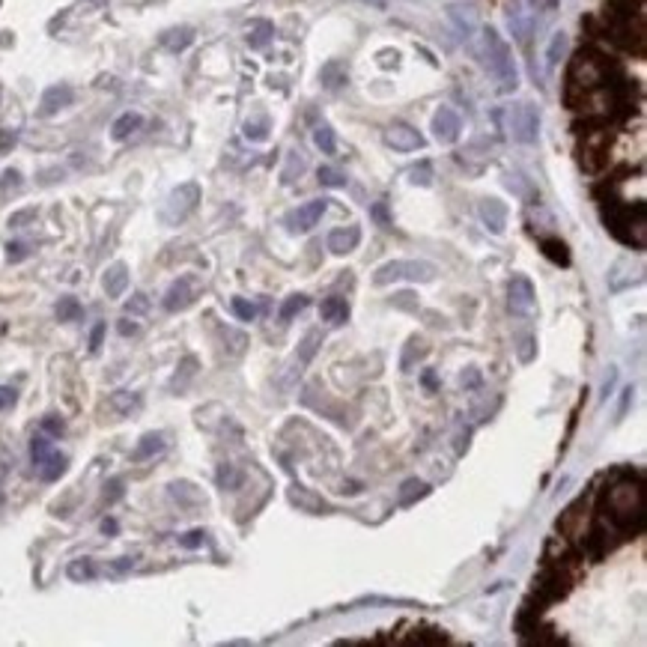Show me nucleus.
Returning <instances> with one entry per match:
<instances>
[{"label":"nucleus","mask_w":647,"mask_h":647,"mask_svg":"<svg viewBox=\"0 0 647 647\" xmlns=\"http://www.w3.org/2000/svg\"><path fill=\"white\" fill-rule=\"evenodd\" d=\"M484 63L489 75L498 81L501 93H513L519 87V72H516V60H513V51L501 33L495 27H484Z\"/></svg>","instance_id":"1"},{"label":"nucleus","mask_w":647,"mask_h":647,"mask_svg":"<svg viewBox=\"0 0 647 647\" xmlns=\"http://www.w3.org/2000/svg\"><path fill=\"white\" fill-rule=\"evenodd\" d=\"M606 504H609L611 522H615V525H620L623 531L641 525V516H644L641 484H632V481L615 484V486L609 489V495H606Z\"/></svg>","instance_id":"2"},{"label":"nucleus","mask_w":647,"mask_h":647,"mask_svg":"<svg viewBox=\"0 0 647 647\" xmlns=\"http://www.w3.org/2000/svg\"><path fill=\"white\" fill-rule=\"evenodd\" d=\"M606 224L609 230L615 233L620 242L635 245V248H644V227H647V218H644V203L639 206H611L606 212Z\"/></svg>","instance_id":"3"},{"label":"nucleus","mask_w":647,"mask_h":647,"mask_svg":"<svg viewBox=\"0 0 647 647\" xmlns=\"http://www.w3.org/2000/svg\"><path fill=\"white\" fill-rule=\"evenodd\" d=\"M439 275V269L427 260H391L385 266H379L373 272V284L376 286H388L397 281H412V284H427Z\"/></svg>","instance_id":"4"},{"label":"nucleus","mask_w":647,"mask_h":647,"mask_svg":"<svg viewBox=\"0 0 647 647\" xmlns=\"http://www.w3.org/2000/svg\"><path fill=\"white\" fill-rule=\"evenodd\" d=\"M507 131L516 143H537L540 138V110L531 102H516L507 108Z\"/></svg>","instance_id":"5"},{"label":"nucleus","mask_w":647,"mask_h":647,"mask_svg":"<svg viewBox=\"0 0 647 647\" xmlns=\"http://www.w3.org/2000/svg\"><path fill=\"white\" fill-rule=\"evenodd\" d=\"M534 305H537V296H534V284L525 275H516L507 286V307L513 317H531Z\"/></svg>","instance_id":"6"},{"label":"nucleus","mask_w":647,"mask_h":647,"mask_svg":"<svg viewBox=\"0 0 647 647\" xmlns=\"http://www.w3.org/2000/svg\"><path fill=\"white\" fill-rule=\"evenodd\" d=\"M326 209H328V200H310V203H301L298 209L286 212L284 224L289 227V233H310L319 224V218L326 215Z\"/></svg>","instance_id":"7"},{"label":"nucleus","mask_w":647,"mask_h":647,"mask_svg":"<svg viewBox=\"0 0 647 647\" xmlns=\"http://www.w3.org/2000/svg\"><path fill=\"white\" fill-rule=\"evenodd\" d=\"M385 143L397 152H415L423 147V135L418 129L406 126V122H394V126L385 129Z\"/></svg>","instance_id":"8"},{"label":"nucleus","mask_w":647,"mask_h":647,"mask_svg":"<svg viewBox=\"0 0 647 647\" xmlns=\"http://www.w3.org/2000/svg\"><path fill=\"white\" fill-rule=\"evenodd\" d=\"M463 131V119L453 108H439L436 117H432V135H436L439 143H456Z\"/></svg>","instance_id":"9"},{"label":"nucleus","mask_w":647,"mask_h":647,"mask_svg":"<svg viewBox=\"0 0 647 647\" xmlns=\"http://www.w3.org/2000/svg\"><path fill=\"white\" fill-rule=\"evenodd\" d=\"M481 221L486 224V230L489 233H495V236H501L504 233V227H507V206L501 203L498 197H486V200H481Z\"/></svg>","instance_id":"10"},{"label":"nucleus","mask_w":647,"mask_h":647,"mask_svg":"<svg viewBox=\"0 0 647 647\" xmlns=\"http://www.w3.org/2000/svg\"><path fill=\"white\" fill-rule=\"evenodd\" d=\"M194 301V286H191V277H180V281H173L170 289L164 293V310H170V314H176V310H185L188 305Z\"/></svg>","instance_id":"11"},{"label":"nucleus","mask_w":647,"mask_h":647,"mask_svg":"<svg viewBox=\"0 0 647 647\" xmlns=\"http://www.w3.org/2000/svg\"><path fill=\"white\" fill-rule=\"evenodd\" d=\"M567 588H570V582H567V579L558 573V570H543L537 579H534V590H537L543 599H558V597H564Z\"/></svg>","instance_id":"12"},{"label":"nucleus","mask_w":647,"mask_h":647,"mask_svg":"<svg viewBox=\"0 0 647 647\" xmlns=\"http://www.w3.org/2000/svg\"><path fill=\"white\" fill-rule=\"evenodd\" d=\"M358 242H361V227H337L328 233V251L337 256L352 254L358 248Z\"/></svg>","instance_id":"13"},{"label":"nucleus","mask_w":647,"mask_h":647,"mask_svg":"<svg viewBox=\"0 0 647 647\" xmlns=\"http://www.w3.org/2000/svg\"><path fill=\"white\" fill-rule=\"evenodd\" d=\"M102 286H105V293L110 298H119L122 293H126V286H129V269L122 263H114L110 269L105 272L102 277Z\"/></svg>","instance_id":"14"},{"label":"nucleus","mask_w":647,"mask_h":647,"mask_svg":"<svg viewBox=\"0 0 647 647\" xmlns=\"http://www.w3.org/2000/svg\"><path fill=\"white\" fill-rule=\"evenodd\" d=\"M197 197H200L197 185H185V188H180V191L173 194V200H170V206H173V212H170V221H182V218L188 215V212L194 209Z\"/></svg>","instance_id":"15"},{"label":"nucleus","mask_w":647,"mask_h":647,"mask_svg":"<svg viewBox=\"0 0 647 647\" xmlns=\"http://www.w3.org/2000/svg\"><path fill=\"white\" fill-rule=\"evenodd\" d=\"M319 317L331 322V326H343V322L349 319V305H347V298H340V296H331L322 301V307H319Z\"/></svg>","instance_id":"16"},{"label":"nucleus","mask_w":647,"mask_h":647,"mask_svg":"<svg viewBox=\"0 0 647 647\" xmlns=\"http://www.w3.org/2000/svg\"><path fill=\"white\" fill-rule=\"evenodd\" d=\"M161 451H164V436H161V432H150V436H143L138 442V448H135V453H131V460L143 463V460H150V456L161 453Z\"/></svg>","instance_id":"17"},{"label":"nucleus","mask_w":647,"mask_h":647,"mask_svg":"<svg viewBox=\"0 0 647 647\" xmlns=\"http://www.w3.org/2000/svg\"><path fill=\"white\" fill-rule=\"evenodd\" d=\"M66 465H69V460H66L63 453L57 451H51L45 460L39 463V474H42V481H57V477L66 472Z\"/></svg>","instance_id":"18"},{"label":"nucleus","mask_w":647,"mask_h":647,"mask_svg":"<svg viewBox=\"0 0 647 647\" xmlns=\"http://www.w3.org/2000/svg\"><path fill=\"white\" fill-rule=\"evenodd\" d=\"M430 349H427V343H423L421 337H409V343H406V349H403V358H400V370L403 373H409L412 367H415L423 355H427Z\"/></svg>","instance_id":"19"},{"label":"nucleus","mask_w":647,"mask_h":647,"mask_svg":"<svg viewBox=\"0 0 647 647\" xmlns=\"http://www.w3.org/2000/svg\"><path fill=\"white\" fill-rule=\"evenodd\" d=\"M507 21H510L513 36H516L519 42H528V36H531V18H528L525 13H522V6H510Z\"/></svg>","instance_id":"20"},{"label":"nucleus","mask_w":647,"mask_h":647,"mask_svg":"<svg viewBox=\"0 0 647 647\" xmlns=\"http://www.w3.org/2000/svg\"><path fill=\"white\" fill-rule=\"evenodd\" d=\"M540 248H543V254L549 256L555 266H570V251H567V245L561 239H555V236L540 239Z\"/></svg>","instance_id":"21"},{"label":"nucleus","mask_w":647,"mask_h":647,"mask_svg":"<svg viewBox=\"0 0 647 647\" xmlns=\"http://www.w3.org/2000/svg\"><path fill=\"white\" fill-rule=\"evenodd\" d=\"M272 36H275L272 21H254L251 30H248V45L251 48H266L272 42Z\"/></svg>","instance_id":"22"},{"label":"nucleus","mask_w":647,"mask_h":647,"mask_svg":"<svg viewBox=\"0 0 647 647\" xmlns=\"http://www.w3.org/2000/svg\"><path fill=\"white\" fill-rule=\"evenodd\" d=\"M310 305V298L307 296H289L286 301H284V305H281V310H277V319H281L284 322V326H286V322H293L298 314H301V310H305Z\"/></svg>","instance_id":"23"},{"label":"nucleus","mask_w":647,"mask_h":647,"mask_svg":"<svg viewBox=\"0 0 647 647\" xmlns=\"http://www.w3.org/2000/svg\"><path fill=\"white\" fill-rule=\"evenodd\" d=\"M430 493V486L423 484V481H418V477H412V481H406L403 486H400V504L403 507H409V504H415L418 498H423Z\"/></svg>","instance_id":"24"},{"label":"nucleus","mask_w":647,"mask_h":647,"mask_svg":"<svg viewBox=\"0 0 647 647\" xmlns=\"http://www.w3.org/2000/svg\"><path fill=\"white\" fill-rule=\"evenodd\" d=\"M319 78H322V84H326L328 90H337V87H343V84L349 81V75H347V69H343L340 63H328V66H322Z\"/></svg>","instance_id":"25"},{"label":"nucleus","mask_w":647,"mask_h":647,"mask_svg":"<svg viewBox=\"0 0 647 647\" xmlns=\"http://www.w3.org/2000/svg\"><path fill=\"white\" fill-rule=\"evenodd\" d=\"M69 579H75V582H90V579L96 576V564L90 561V558H78V561L69 564Z\"/></svg>","instance_id":"26"},{"label":"nucleus","mask_w":647,"mask_h":647,"mask_svg":"<svg viewBox=\"0 0 647 647\" xmlns=\"http://www.w3.org/2000/svg\"><path fill=\"white\" fill-rule=\"evenodd\" d=\"M314 143H317V150H322L326 155L337 152V138H334V129L331 126H319L314 131Z\"/></svg>","instance_id":"27"},{"label":"nucleus","mask_w":647,"mask_h":647,"mask_svg":"<svg viewBox=\"0 0 647 647\" xmlns=\"http://www.w3.org/2000/svg\"><path fill=\"white\" fill-rule=\"evenodd\" d=\"M289 498H293V504L305 507V510H326V501H319L317 495H310L305 486H296L293 493H289Z\"/></svg>","instance_id":"28"},{"label":"nucleus","mask_w":647,"mask_h":647,"mask_svg":"<svg viewBox=\"0 0 647 647\" xmlns=\"http://www.w3.org/2000/svg\"><path fill=\"white\" fill-rule=\"evenodd\" d=\"M319 343H322V334H319L317 328H314V331H307V334H305V340H301V349H298V361H301V364H307V361L317 355Z\"/></svg>","instance_id":"29"},{"label":"nucleus","mask_w":647,"mask_h":647,"mask_svg":"<svg viewBox=\"0 0 647 647\" xmlns=\"http://www.w3.org/2000/svg\"><path fill=\"white\" fill-rule=\"evenodd\" d=\"M81 314H84V310H81V305H78L75 298L66 296V298H60V301H57V319H60V322L81 319Z\"/></svg>","instance_id":"30"},{"label":"nucleus","mask_w":647,"mask_h":647,"mask_svg":"<svg viewBox=\"0 0 647 647\" xmlns=\"http://www.w3.org/2000/svg\"><path fill=\"white\" fill-rule=\"evenodd\" d=\"M110 406H114L117 412H122V415H129V412H135L140 406V397L129 394V391H117L114 397H110Z\"/></svg>","instance_id":"31"},{"label":"nucleus","mask_w":647,"mask_h":647,"mask_svg":"<svg viewBox=\"0 0 647 647\" xmlns=\"http://www.w3.org/2000/svg\"><path fill=\"white\" fill-rule=\"evenodd\" d=\"M245 138H248V140H266V138H269V117L245 122Z\"/></svg>","instance_id":"32"},{"label":"nucleus","mask_w":647,"mask_h":647,"mask_svg":"<svg viewBox=\"0 0 647 647\" xmlns=\"http://www.w3.org/2000/svg\"><path fill=\"white\" fill-rule=\"evenodd\" d=\"M242 484V474L236 472V465H218V486L221 489H236Z\"/></svg>","instance_id":"33"},{"label":"nucleus","mask_w":647,"mask_h":647,"mask_svg":"<svg viewBox=\"0 0 647 647\" xmlns=\"http://www.w3.org/2000/svg\"><path fill=\"white\" fill-rule=\"evenodd\" d=\"M138 126H140V117H138V114H126V117H119V119L114 122V138H117V140H119V138H129Z\"/></svg>","instance_id":"34"},{"label":"nucleus","mask_w":647,"mask_h":647,"mask_svg":"<svg viewBox=\"0 0 647 647\" xmlns=\"http://www.w3.org/2000/svg\"><path fill=\"white\" fill-rule=\"evenodd\" d=\"M319 182L326 188H343L347 185V176H343L337 167H319Z\"/></svg>","instance_id":"35"},{"label":"nucleus","mask_w":647,"mask_h":647,"mask_svg":"<svg viewBox=\"0 0 647 647\" xmlns=\"http://www.w3.org/2000/svg\"><path fill=\"white\" fill-rule=\"evenodd\" d=\"M564 51H567V33H555L552 42H549V54H546L549 66H558V60L564 57Z\"/></svg>","instance_id":"36"},{"label":"nucleus","mask_w":647,"mask_h":647,"mask_svg":"<svg viewBox=\"0 0 647 647\" xmlns=\"http://www.w3.org/2000/svg\"><path fill=\"white\" fill-rule=\"evenodd\" d=\"M534 343H537V340H534L531 337V334H519V337H516V355H519V361H534V352H537V347H534Z\"/></svg>","instance_id":"37"},{"label":"nucleus","mask_w":647,"mask_h":647,"mask_svg":"<svg viewBox=\"0 0 647 647\" xmlns=\"http://www.w3.org/2000/svg\"><path fill=\"white\" fill-rule=\"evenodd\" d=\"M409 180L415 182V185H421V188H427L432 182V164L430 161L415 164V167H412V173H409Z\"/></svg>","instance_id":"38"},{"label":"nucleus","mask_w":647,"mask_h":647,"mask_svg":"<svg viewBox=\"0 0 647 647\" xmlns=\"http://www.w3.org/2000/svg\"><path fill=\"white\" fill-rule=\"evenodd\" d=\"M69 99H72V93L66 90V87H54V90H48L45 93V114H48V110H57L60 105L69 102Z\"/></svg>","instance_id":"39"},{"label":"nucleus","mask_w":647,"mask_h":647,"mask_svg":"<svg viewBox=\"0 0 647 647\" xmlns=\"http://www.w3.org/2000/svg\"><path fill=\"white\" fill-rule=\"evenodd\" d=\"M54 448H51V442L45 439V436H36V439H33L30 442V456H33V465H39L42 460H45V456L51 453Z\"/></svg>","instance_id":"40"},{"label":"nucleus","mask_w":647,"mask_h":647,"mask_svg":"<svg viewBox=\"0 0 647 647\" xmlns=\"http://www.w3.org/2000/svg\"><path fill=\"white\" fill-rule=\"evenodd\" d=\"M233 314H236L242 322H251L254 317H256V307L251 305V301H245V298H233Z\"/></svg>","instance_id":"41"},{"label":"nucleus","mask_w":647,"mask_h":647,"mask_svg":"<svg viewBox=\"0 0 647 647\" xmlns=\"http://www.w3.org/2000/svg\"><path fill=\"white\" fill-rule=\"evenodd\" d=\"M191 39H194V36H191V30H176V33H170V36L164 39V45H167V48H173V51H182Z\"/></svg>","instance_id":"42"},{"label":"nucleus","mask_w":647,"mask_h":647,"mask_svg":"<svg viewBox=\"0 0 647 647\" xmlns=\"http://www.w3.org/2000/svg\"><path fill=\"white\" fill-rule=\"evenodd\" d=\"M301 170H305V159L296 152H289V164H286V170H284V182H293L296 176H301Z\"/></svg>","instance_id":"43"},{"label":"nucleus","mask_w":647,"mask_h":647,"mask_svg":"<svg viewBox=\"0 0 647 647\" xmlns=\"http://www.w3.org/2000/svg\"><path fill=\"white\" fill-rule=\"evenodd\" d=\"M126 310L129 314H147L150 310V301H147V296H140V293H135L129 298V305H126Z\"/></svg>","instance_id":"44"},{"label":"nucleus","mask_w":647,"mask_h":647,"mask_svg":"<svg viewBox=\"0 0 647 647\" xmlns=\"http://www.w3.org/2000/svg\"><path fill=\"white\" fill-rule=\"evenodd\" d=\"M180 546L182 549H197V546H203V531H188L180 537Z\"/></svg>","instance_id":"45"},{"label":"nucleus","mask_w":647,"mask_h":647,"mask_svg":"<svg viewBox=\"0 0 647 647\" xmlns=\"http://www.w3.org/2000/svg\"><path fill=\"white\" fill-rule=\"evenodd\" d=\"M102 340H105V322H99V326H93V331H90V352H99Z\"/></svg>","instance_id":"46"},{"label":"nucleus","mask_w":647,"mask_h":647,"mask_svg":"<svg viewBox=\"0 0 647 647\" xmlns=\"http://www.w3.org/2000/svg\"><path fill=\"white\" fill-rule=\"evenodd\" d=\"M460 382H463V388H477L481 385V370H477V367H468Z\"/></svg>","instance_id":"47"},{"label":"nucleus","mask_w":647,"mask_h":647,"mask_svg":"<svg viewBox=\"0 0 647 647\" xmlns=\"http://www.w3.org/2000/svg\"><path fill=\"white\" fill-rule=\"evenodd\" d=\"M42 430L51 432V436H63V430H66V423L60 418H45L42 421Z\"/></svg>","instance_id":"48"},{"label":"nucleus","mask_w":647,"mask_h":647,"mask_svg":"<svg viewBox=\"0 0 647 647\" xmlns=\"http://www.w3.org/2000/svg\"><path fill=\"white\" fill-rule=\"evenodd\" d=\"M531 9H537V13H555L558 9V0H528Z\"/></svg>","instance_id":"49"},{"label":"nucleus","mask_w":647,"mask_h":647,"mask_svg":"<svg viewBox=\"0 0 647 647\" xmlns=\"http://www.w3.org/2000/svg\"><path fill=\"white\" fill-rule=\"evenodd\" d=\"M27 256V245H21V242H13L9 245V260L18 263V260H24Z\"/></svg>","instance_id":"50"},{"label":"nucleus","mask_w":647,"mask_h":647,"mask_svg":"<svg viewBox=\"0 0 647 647\" xmlns=\"http://www.w3.org/2000/svg\"><path fill=\"white\" fill-rule=\"evenodd\" d=\"M15 403V388H0V409Z\"/></svg>","instance_id":"51"},{"label":"nucleus","mask_w":647,"mask_h":647,"mask_svg":"<svg viewBox=\"0 0 647 647\" xmlns=\"http://www.w3.org/2000/svg\"><path fill=\"white\" fill-rule=\"evenodd\" d=\"M140 328H138V322H131V319H122L119 322V334H126V337H135Z\"/></svg>","instance_id":"52"},{"label":"nucleus","mask_w":647,"mask_h":647,"mask_svg":"<svg viewBox=\"0 0 647 647\" xmlns=\"http://www.w3.org/2000/svg\"><path fill=\"white\" fill-rule=\"evenodd\" d=\"M421 379H423V385H427L430 391H436V388H439V376L432 373V370H423V376H421Z\"/></svg>","instance_id":"53"},{"label":"nucleus","mask_w":647,"mask_h":647,"mask_svg":"<svg viewBox=\"0 0 647 647\" xmlns=\"http://www.w3.org/2000/svg\"><path fill=\"white\" fill-rule=\"evenodd\" d=\"M630 400H632V385H630V388H623V400H620L618 418H623V415H627V406H630Z\"/></svg>","instance_id":"54"},{"label":"nucleus","mask_w":647,"mask_h":647,"mask_svg":"<svg viewBox=\"0 0 647 647\" xmlns=\"http://www.w3.org/2000/svg\"><path fill=\"white\" fill-rule=\"evenodd\" d=\"M119 486H122L119 481H110V484H108V493H105V498H108V501H117V498H119V493H122Z\"/></svg>","instance_id":"55"},{"label":"nucleus","mask_w":647,"mask_h":647,"mask_svg":"<svg viewBox=\"0 0 647 647\" xmlns=\"http://www.w3.org/2000/svg\"><path fill=\"white\" fill-rule=\"evenodd\" d=\"M373 215H376V221H379V224H388V212H385V203H376V206H373Z\"/></svg>","instance_id":"56"},{"label":"nucleus","mask_w":647,"mask_h":647,"mask_svg":"<svg viewBox=\"0 0 647 647\" xmlns=\"http://www.w3.org/2000/svg\"><path fill=\"white\" fill-rule=\"evenodd\" d=\"M102 531H105V534H117V522H114V519H105V522H102Z\"/></svg>","instance_id":"57"},{"label":"nucleus","mask_w":647,"mask_h":647,"mask_svg":"<svg viewBox=\"0 0 647 647\" xmlns=\"http://www.w3.org/2000/svg\"><path fill=\"white\" fill-rule=\"evenodd\" d=\"M129 567H131V558H119V561L114 564V570L119 573V570H129Z\"/></svg>","instance_id":"58"},{"label":"nucleus","mask_w":647,"mask_h":647,"mask_svg":"<svg viewBox=\"0 0 647 647\" xmlns=\"http://www.w3.org/2000/svg\"><path fill=\"white\" fill-rule=\"evenodd\" d=\"M30 215H33V212H21V215H15V218H13V227H15V224H21V221H27Z\"/></svg>","instance_id":"59"}]
</instances>
